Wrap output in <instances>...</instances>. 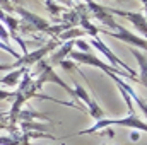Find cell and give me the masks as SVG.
I'll use <instances>...</instances> for the list:
<instances>
[{
    "label": "cell",
    "instance_id": "6da1fadb",
    "mask_svg": "<svg viewBox=\"0 0 147 145\" xmlns=\"http://www.w3.org/2000/svg\"><path fill=\"white\" fill-rule=\"evenodd\" d=\"M14 10L22 17V21H24L22 26H24V28H31V31L36 29V31L48 33V34H51V36H58L62 31H65V29L70 28L69 24H63V26H50L48 21H45L43 17H39L34 12H29L28 9H24V7H21V5H17Z\"/></svg>",
    "mask_w": 147,
    "mask_h": 145
},
{
    "label": "cell",
    "instance_id": "7a4b0ae2",
    "mask_svg": "<svg viewBox=\"0 0 147 145\" xmlns=\"http://www.w3.org/2000/svg\"><path fill=\"white\" fill-rule=\"evenodd\" d=\"M127 126V128H135V130H140V132H146L147 125L144 119H140L135 113L128 114L127 118H120V119H108V118H103L99 121H96L91 128H86V130H80L77 135H91V133H96L99 130H105V128H110V126Z\"/></svg>",
    "mask_w": 147,
    "mask_h": 145
},
{
    "label": "cell",
    "instance_id": "3957f363",
    "mask_svg": "<svg viewBox=\"0 0 147 145\" xmlns=\"http://www.w3.org/2000/svg\"><path fill=\"white\" fill-rule=\"evenodd\" d=\"M62 44V41H58V39H51L50 43H46L45 46H41V48H38L34 51H28L26 55H21L14 63H12V67L14 68H21V67H29V65H36L38 62H41V60H45V56L46 55H50L53 50H57L58 46Z\"/></svg>",
    "mask_w": 147,
    "mask_h": 145
},
{
    "label": "cell",
    "instance_id": "277c9868",
    "mask_svg": "<svg viewBox=\"0 0 147 145\" xmlns=\"http://www.w3.org/2000/svg\"><path fill=\"white\" fill-rule=\"evenodd\" d=\"M89 44H91V46H94V48H96L101 55H105V56L110 60L111 63H113V67H116V68H120V70L127 72L130 77H132V79H134V80H137V82H139V79H137V72H135L132 67H128L125 62H121V60L115 55V51L111 50L108 44H105L99 38H89Z\"/></svg>",
    "mask_w": 147,
    "mask_h": 145
},
{
    "label": "cell",
    "instance_id": "5b68a950",
    "mask_svg": "<svg viewBox=\"0 0 147 145\" xmlns=\"http://www.w3.org/2000/svg\"><path fill=\"white\" fill-rule=\"evenodd\" d=\"M98 31H99V34H106V36L116 38V39H120V41L130 44L132 48L137 46V48L142 50V51H146V48H147L146 38H140V36H137V34H134L132 31H128V29L123 28L121 24H118L116 31H108V29H103V28H98Z\"/></svg>",
    "mask_w": 147,
    "mask_h": 145
},
{
    "label": "cell",
    "instance_id": "8992f818",
    "mask_svg": "<svg viewBox=\"0 0 147 145\" xmlns=\"http://www.w3.org/2000/svg\"><path fill=\"white\" fill-rule=\"evenodd\" d=\"M74 82V80H72ZM74 97L75 99H80L86 106H87V111H89V114L96 119V121H99V119H103L105 118V113H103V109L99 108V104L91 97V94L79 84V82H74Z\"/></svg>",
    "mask_w": 147,
    "mask_h": 145
},
{
    "label": "cell",
    "instance_id": "52a82bcc",
    "mask_svg": "<svg viewBox=\"0 0 147 145\" xmlns=\"http://www.w3.org/2000/svg\"><path fill=\"white\" fill-rule=\"evenodd\" d=\"M86 10H87V14H91V17L98 19L101 24H105L108 28H113V29L118 28V22H115V19H113V15L110 14L108 7L99 5L94 0H86Z\"/></svg>",
    "mask_w": 147,
    "mask_h": 145
},
{
    "label": "cell",
    "instance_id": "ba28073f",
    "mask_svg": "<svg viewBox=\"0 0 147 145\" xmlns=\"http://www.w3.org/2000/svg\"><path fill=\"white\" fill-rule=\"evenodd\" d=\"M108 10H110V14H116V15H120V17H125V19H128L144 36H146L147 33V21H146V15H144V12H128V10H120V9H110L108 7Z\"/></svg>",
    "mask_w": 147,
    "mask_h": 145
},
{
    "label": "cell",
    "instance_id": "9c48e42d",
    "mask_svg": "<svg viewBox=\"0 0 147 145\" xmlns=\"http://www.w3.org/2000/svg\"><path fill=\"white\" fill-rule=\"evenodd\" d=\"M72 50H74V41H65V43H62L57 50H53V51L50 53L48 63H50V65H58L60 62L65 60V56H69V53H70Z\"/></svg>",
    "mask_w": 147,
    "mask_h": 145
},
{
    "label": "cell",
    "instance_id": "30bf717a",
    "mask_svg": "<svg viewBox=\"0 0 147 145\" xmlns=\"http://www.w3.org/2000/svg\"><path fill=\"white\" fill-rule=\"evenodd\" d=\"M26 72H28L26 67H21V68H17V70H12L10 73H7L5 77L0 79V84H3L5 87H16V85L19 84L21 77H22Z\"/></svg>",
    "mask_w": 147,
    "mask_h": 145
},
{
    "label": "cell",
    "instance_id": "8fae6325",
    "mask_svg": "<svg viewBox=\"0 0 147 145\" xmlns=\"http://www.w3.org/2000/svg\"><path fill=\"white\" fill-rule=\"evenodd\" d=\"M130 51H132V55L135 56V60H137V63H139V67H140V73H142V77H140L139 82L146 87L147 85V77H146V73H147V60H146V55L140 53V50L132 48V46H130Z\"/></svg>",
    "mask_w": 147,
    "mask_h": 145
},
{
    "label": "cell",
    "instance_id": "7c38bea8",
    "mask_svg": "<svg viewBox=\"0 0 147 145\" xmlns=\"http://www.w3.org/2000/svg\"><path fill=\"white\" fill-rule=\"evenodd\" d=\"M65 72H74L75 68H77V65H75V62H70V60H63V62H60L58 63Z\"/></svg>",
    "mask_w": 147,
    "mask_h": 145
},
{
    "label": "cell",
    "instance_id": "4fadbf2b",
    "mask_svg": "<svg viewBox=\"0 0 147 145\" xmlns=\"http://www.w3.org/2000/svg\"><path fill=\"white\" fill-rule=\"evenodd\" d=\"M0 39H2L3 44H9V43H10V36H9V33H7V29L3 28L2 22H0Z\"/></svg>",
    "mask_w": 147,
    "mask_h": 145
},
{
    "label": "cell",
    "instance_id": "5bb4252c",
    "mask_svg": "<svg viewBox=\"0 0 147 145\" xmlns=\"http://www.w3.org/2000/svg\"><path fill=\"white\" fill-rule=\"evenodd\" d=\"M0 50H3V51H7V53H10V55H12V56H16V58H19V56H21V55H19V53H17V51H16L14 48H10L9 44H3L2 41H0Z\"/></svg>",
    "mask_w": 147,
    "mask_h": 145
},
{
    "label": "cell",
    "instance_id": "9a60e30c",
    "mask_svg": "<svg viewBox=\"0 0 147 145\" xmlns=\"http://www.w3.org/2000/svg\"><path fill=\"white\" fill-rule=\"evenodd\" d=\"M12 97H14V92L0 89V101H7V99H12Z\"/></svg>",
    "mask_w": 147,
    "mask_h": 145
},
{
    "label": "cell",
    "instance_id": "2e32d148",
    "mask_svg": "<svg viewBox=\"0 0 147 145\" xmlns=\"http://www.w3.org/2000/svg\"><path fill=\"white\" fill-rule=\"evenodd\" d=\"M10 68H14V67H12V63H0V72L10 70Z\"/></svg>",
    "mask_w": 147,
    "mask_h": 145
},
{
    "label": "cell",
    "instance_id": "e0dca14e",
    "mask_svg": "<svg viewBox=\"0 0 147 145\" xmlns=\"http://www.w3.org/2000/svg\"><path fill=\"white\" fill-rule=\"evenodd\" d=\"M130 137H132V140H134V142H137V140H139V133H137V132H134Z\"/></svg>",
    "mask_w": 147,
    "mask_h": 145
},
{
    "label": "cell",
    "instance_id": "ac0fdd59",
    "mask_svg": "<svg viewBox=\"0 0 147 145\" xmlns=\"http://www.w3.org/2000/svg\"><path fill=\"white\" fill-rule=\"evenodd\" d=\"M55 2H57V3H58V2H62V3H65V5H69V7H72V3H69L67 0H55Z\"/></svg>",
    "mask_w": 147,
    "mask_h": 145
}]
</instances>
